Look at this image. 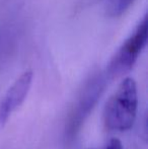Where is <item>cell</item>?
I'll return each mask as SVG.
<instances>
[{
    "label": "cell",
    "instance_id": "6da1fadb",
    "mask_svg": "<svg viewBox=\"0 0 148 149\" xmlns=\"http://www.w3.org/2000/svg\"><path fill=\"white\" fill-rule=\"evenodd\" d=\"M138 108L137 85L127 77L108 100L104 111V123L109 131L125 132L134 125Z\"/></svg>",
    "mask_w": 148,
    "mask_h": 149
},
{
    "label": "cell",
    "instance_id": "7a4b0ae2",
    "mask_svg": "<svg viewBox=\"0 0 148 149\" xmlns=\"http://www.w3.org/2000/svg\"><path fill=\"white\" fill-rule=\"evenodd\" d=\"M147 15L145 14L133 33L124 41L109 63L107 76L117 78L128 73L135 65L139 55L145 48L148 36Z\"/></svg>",
    "mask_w": 148,
    "mask_h": 149
},
{
    "label": "cell",
    "instance_id": "3957f363",
    "mask_svg": "<svg viewBox=\"0 0 148 149\" xmlns=\"http://www.w3.org/2000/svg\"><path fill=\"white\" fill-rule=\"evenodd\" d=\"M105 77L103 75H97L90 79V81L82 90V93L79 96L69 120L67 127L69 136H73L77 133L82 122L92 110L97 100L101 97V92L105 87Z\"/></svg>",
    "mask_w": 148,
    "mask_h": 149
},
{
    "label": "cell",
    "instance_id": "277c9868",
    "mask_svg": "<svg viewBox=\"0 0 148 149\" xmlns=\"http://www.w3.org/2000/svg\"><path fill=\"white\" fill-rule=\"evenodd\" d=\"M33 82V72H24L11 86L8 88L4 97L0 100V128L7 123L10 115L24 102Z\"/></svg>",
    "mask_w": 148,
    "mask_h": 149
},
{
    "label": "cell",
    "instance_id": "5b68a950",
    "mask_svg": "<svg viewBox=\"0 0 148 149\" xmlns=\"http://www.w3.org/2000/svg\"><path fill=\"white\" fill-rule=\"evenodd\" d=\"M135 0H109L107 14L111 17H120L130 8Z\"/></svg>",
    "mask_w": 148,
    "mask_h": 149
},
{
    "label": "cell",
    "instance_id": "8992f818",
    "mask_svg": "<svg viewBox=\"0 0 148 149\" xmlns=\"http://www.w3.org/2000/svg\"><path fill=\"white\" fill-rule=\"evenodd\" d=\"M105 149H124V147H123V145H122V142H121L118 138L114 137L110 139V141L108 142Z\"/></svg>",
    "mask_w": 148,
    "mask_h": 149
}]
</instances>
